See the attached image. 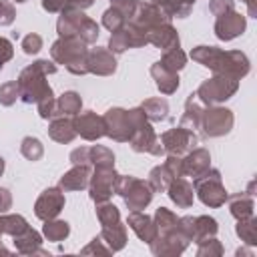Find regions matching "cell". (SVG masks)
<instances>
[{
    "instance_id": "51",
    "label": "cell",
    "mask_w": 257,
    "mask_h": 257,
    "mask_svg": "<svg viewBox=\"0 0 257 257\" xmlns=\"http://www.w3.org/2000/svg\"><path fill=\"white\" fill-rule=\"evenodd\" d=\"M179 231H181L189 241H195V217H191V215L179 217Z\"/></svg>"
},
{
    "instance_id": "36",
    "label": "cell",
    "mask_w": 257,
    "mask_h": 257,
    "mask_svg": "<svg viewBox=\"0 0 257 257\" xmlns=\"http://www.w3.org/2000/svg\"><path fill=\"white\" fill-rule=\"evenodd\" d=\"M173 179H175V177L169 173V169H167L165 165H157V167L151 169L147 183L151 185V189H153L155 193H165Z\"/></svg>"
},
{
    "instance_id": "22",
    "label": "cell",
    "mask_w": 257,
    "mask_h": 257,
    "mask_svg": "<svg viewBox=\"0 0 257 257\" xmlns=\"http://www.w3.org/2000/svg\"><path fill=\"white\" fill-rule=\"evenodd\" d=\"M90 175H92L90 165H74L70 171H66L60 177L58 187L62 191H82V189H88Z\"/></svg>"
},
{
    "instance_id": "23",
    "label": "cell",
    "mask_w": 257,
    "mask_h": 257,
    "mask_svg": "<svg viewBox=\"0 0 257 257\" xmlns=\"http://www.w3.org/2000/svg\"><path fill=\"white\" fill-rule=\"evenodd\" d=\"M169 195V199L179 207V209H189L195 201V189L193 185L185 179V177H177L171 181V185L165 191Z\"/></svg>"
},
{
    "instance_id": "1",
    "label": "cell",
    "mask_w": 257,
    "mask_h": 257,
    "mask_svg": "<svg viewBox=\"0 0 257 257\" xmlns=\"http://www.w3.org/2000/svg\"><path fill=\"white\" fill-rule=\"evenodd\" d=\"M189 56L201 66L213 70L215 74H225L237 80L245 78L251 70V62L247 54L241 50H223L219 46L201 44V46H195Z\"/></svg>"
},
{
    "instance_id": "38",
    "label": "cell",
    "mask_w": 257,
    "mask_h": 257,
    "mask_svg": "<svg viewBox=\"0 0 257 257\" xmlns=\"http://www.w3.org/2000/svg\"><path fill=\"white\" fill-rule=\"evenodd\" d=\"M88 161L90 167H114V153L102 145L88 147Z\"/></svg>"
},
{
    "instance_id": "24",
    "label": "cell",
    "mask_w": 257,
    "mask_h": 257,
    "mask_svg": "<svg viewBox=\"0 0 257 257\" xmlns=\"http://www.w3.org/2000/svg\"><path fill=\"white\" fill-rule=\"evenodd\" d=\"M14 239V247L20 255H48V251L42 249V235L28 227L26 231H22L20 235L12 237Z\"/></svg>"
},
{
    "instance_id": "55",
    "label": "cell",
    "mask_w": 257,
    "mask_h": 257,
    "mask_svg": "<svg viewBox=\"0 0 257 257\" xmlns=\"http://www.w3.org/2000/svg\"><path fill=\"white\" fill-rule=\"evenodd\" d=\"M10 207H12V193L0 187V213H8Z\"/></svg>"
},
{
    "instance_id": "50",
    "label": "cell",
    "mask_w": 257,
    "mask_h": 257,
    "mask_svg": "<svg viewBox=\"0 0 257 257\" xmlns=\"http://www.w3.org/2000/svg\"><path fill=\"white\" fill-rule=\"evenodd\" d=\"M163 165L169 169V173L175 179L177 177H183V157H179V155H167V159H165Z\"/></svg>"
},
{
    "instance_id": "3",
    "label": "cell",
    "mask_w": 257,
    "mask_h": 257,
    "mask_svg": "<svg viewBox=\"0 0 257 257\" xmlns=\"http://www.w3.org/2000/svg\"><path fill=\"white\" fill-rule=\"evenodd\" d=\"M88 44L78 36H58V40L50 46V56L56 64H62L70 74L82 76L88 72L86 58H88Z\"/></svg>"
},
{
    "instance_id": "53",
    "label": "cell",
    "mask_w": 257,
    "mask_h": 257,
    "mask_svg": "<svg viewBox=\"0 0 257 257\" xmlns=\"http://www.w3.org/2000/svg\"><path fill=\"white\" fill-rule=\"evenodd\" d=\"M42 8L50 14H60L62 10H68V0H42Z\"/></svg>"
},
{
    "instance_id": "45",
    "label": "cell",
    "mask_w": 257,
    "mask_h": 257,
    "mask_svg": "<svg viewBox=\"0 0 257 257\" xmlns=\"http://www.w3.org/2000/svg\"><path fill=\"white\" fill-rule=\"evenodd\" d=\"M20 98V88L16 80H8L0 84V104L2 106H12Z\"/></svg>"
},
{
    "instance_id": "25",
    "label": "cell",
    "mask_w": 257,
    "mask_h": 257,
    "mask_svg": "<svg viewBox=\"0 0 257 257\" xmlns=\"http://www.w3.org/2000/svg\"><path fill=\"white\" fill-rule=\"evenodd\" d=\"M151 76H153L157 88H159L163 94H173V92H177V88H179V84H181V82H179V72H173V70L165 68L159 60H157L155 64H151Z\"/></svg>"
},
{
    "instance_id": "35",
    "label": "cell",
    "mask_w": 257,
    "mask_h": 257,
    "mask_svg": "<svg viewBox=\"0 0 257 257\" xmlns=\"http://www.w3.org/2000/svg\"><path fill=\"white\" fill-rule=\"evenodd\" d=\"M235 233L245 245L255 247L257 245V217L253 215L247 219H239L235 225Z\"/></svg>"
},
{
    "instance_id": "4",
    "label": "cell",
    "mask_w": 257,
    "mask_h": 257,
    "mask_svg": "<svg viewBox=\"0 0 257 257\" xmlns=\"http://www.w3.org/2000/svg\"><path fill=\"white\" fill-rule=\"evenodd\" d=\"M147 118L143 108L137 106V108H120V106H112L108 108L104 114H102V120H104V137L116 141V143H128L133 131L137 128V124Z\"/></svg>"
},
{
    "instance_id": "15",
    "label": "cell",
    "mask_w": 257,
    "mask_h": 257,
    "mask_svg": "<svg viewBox=\"0 0 257 257\" xmlns=\"http://www.w3.org/2000/svg\"><path fill=\"white\" fill-rule=\"evenodd\" d=\"M189 239L179 231V227L175 229V231H171V233H165V235H157L151 243H149V247H151V251H153V255H157V257H177V255H181L187 247H189Z\"/></svg>"
},
{
    "instance_id": "13",
    "label": "cell",
    "mask_w": 257,
    "mask_h": 257,
    "mask_svg": "<svg viewBox=\"0 0 257 257\" xmlns=\"http://www.w3.org/2000/svg\"><path fill=\"white\" fill-rule=\"evenodd\" d=\"M149 40L145 36L143 30H139L137 26H133L131 22H126L122 28L110 32V38H108V50L112 54H122L124 50L128 48H141V46H147Z\"/></svg>"
},
{
    "instance_id": "44",
    "label": "cell",
    "mask_w": 257,
    "mask_h": 257,
    "mask_svg": "<svg viewBox=\"0 0 257 257\" xmlns=\"http://www.w3.org/2000/svg\"><path fill=\"white\" fill-rule=\"evenodd\" d=\"M124 24H126V18H124V14H122L118 8L108 6V8L102 12V26H104L108 32H114V30L122 28Z\"/></svg>"
},
{
    "instance_id": "2",
    "label": "cell",
    "mask_w": 257,
    "mask_h": 257,
    "mask_svg": "<svg viewBox=\"0 0 257 257\" xmlns=\"http://www.w3.org/2000/svg\"><path fill=\"white\" fill-rule=\"evenodd\" d=\"M58 70L56 62L54 60H48V58H40V60H34L32 64H28L26 68L20 70L18 74V88H20V100L26 102V104H36L44 98H50L54 96L52 92V86L48 84V74H54Z\"/></svg>"
},
{
    "instance_id": "52",
    "label": "cell",
    "mask_w": 257,
    "mask_h": 257,
    "mask_svg": "<svg viewBox=\"0 0 257 257\" xmlns=\"http://www.w3.org/2000/svg\"><path fill=\"white\" fill-rule=\"evenodd\" d=\"M12 56H14V46H12V42H10L8 38L0 36V68H2L8 60H12Z\"/></svg>"
},
{
    "instance_id": "5",
    "label": "cell",
    "mask_w": 257,
    "mask_h": 257,
    "mask_svg": "<svg viewBox=\"0 0 257 257\" xmlns=\"http://www.w3.org/2000/svg\"><path fill=\"white\" fill-rule=\"evenodd\" d=\"M56 32L58 36H78L86 44H94L100 34V26L92 18H88L82 10L68 8L60 12L56 20Z\"/></svg>"
},
{
    "instance_id": "40",
    "label": "cell",
    "mask_w": 257,
    "mask_h": 257,
    "mask_svg": "<svg viewBox=\"0 0 257 257\" xmlns=\"http://www.w3.org/2000/svg\"><path fill=\"white\" fill-rule=\"evenodd\" d=\"M159 62H161L165 68H169V70H173V72H179V70H183L185 64H187V54L181 50V46H179V48H169V50L163 52V56H161Z\"/></svg>"
},
{
    "instance_id": "20",
    "label": "cell",
    "mask_w": 257,
    "mask_h": 257,
    "mask_svg": "<svg viewBox=\"0 0 257 257\" xmlns=\"http://www.w3.org/2000/svg\"><path fill=\"white\" fill-rule=\"evenodd\" d=\"M207 169H211V153L203 147H195L187 155H183V177L197 179Z\"/></svg>"
},
{
    "instance_id": "28",
    "label": "cell",
    "mask_w": 257,
    "mask_h": 257,
    "mask_svg": "<svg viewBox=\"0 0 257 257\" xmlns=\"http://www.w3.org/2000/svg\"><path fill=\"white\" fill-rule=\"evenodd\" d=\"M229 201V213L239 221V219H247V217H253V211H255V201H253V195L249 193H237V195H231L227 197Z\"/></svg>"
},
{
    "instance_id": "11",
    "label": "cell",
    "mask_w": 257,
    "mask_h": 257,
    "mask_svg": "<svg viewBox=\"0 0 257 257\" xmlns=\"http://www.w3.org/2000/svg\"><path fill=\"white\" fill-rule=\"evenodd\" d=\"M128 145L135 153H149V155H155V157H163L165 155V149L161 145V139L157 137L153 124L149 118H143L137 128L133 131L131 139H128Z\"/></svg>"
},
{
    "instance_id": "41",
    "label": "cell",
    "mask_w": 257,
    "mask_h": 257,
    "mask_svg": "<svg viewBox=\"0 0 257 257\" xmlns=\"http://www.w3.org/2000/svg\"><path fill=\"white\" fill-rule=\"evenodd\" d=\"M96 219L102 227L114 225V223L120 221V211L110 201H102V203H96Z\"/></svg>"
},
{
    "instance_id": "56",
    "label": "cell",
    "mask_w": 257,
    "mask_h": 257,
    "mask_svg": "<svg viewBox=\"0 0 257 257\" xmlns=\"http://www.w3.org/2000/svg\"><path fill=\"white\" fill-rule=\"evenodd\" d=\"M94 0H68V8H76V10H84L88 6H92Z\"/></svg>"
},
{
    "instance_id": "32",
    "label": "cell",
    "mask_w": 257,
    "mask_h": 257,
    "mask_svg": "<svg viewBox=\"0 0 257 257\" xmlns=\"http://www.w3.org/2000/svg\"><path fill=\"white\" fill-rule=\"evenodd\" d=\"M141 108L151 122H161V120H167V116H169V102L161 96H153V98L143 100Z\"/></svg>"
},
{
    "instance_id": "54",
    "label": "cell",
    "mask_w": 257,
    "mask_h": 257,
    "mask_svg": "<svg viewBox=\"0 0 257 257\" xmlns=\"http://www.w3.org/2000/svg\"><path fill=\"white\" fill-rule=\"evenodd\" d=\"M70 163L72 165H90L88 161V147H78L70 153Z\"/></svg>"
},
{
    "instance_id": "7",
    "label": "cell",
    "mask_w": 257,
    "mask_h": 257,
    "mask_svg": "<svg viewBox=\"0 0 257 257\" xmlns=\"http://www.w3.org/2000/svg\"><path fill=\"white\" fill-rule=\"evenodd\" d=\"M114 195L122 197V201H124L128 211H143V209H147L151 205L155 191L143 179H137L133 175H118L116 193Z\"/></svg>"
},
{
    "instance_id": "47",
    "label": "cell",
    "mask_w": 257,
    "mask_h": 257,
    "mask_svg": "<svg viewBox=\"0 0 257 257\" xmlns=\"http://www.w3.org/2000/svg\"><path fill=\"white\" fill-rule=\"evenodd\" d=\"M22 50L24 54H38L42 50V36L36 32H30L22 38Z\"/></svg>"
},
{
    "instance_id": "58",
    "label": "cell",
    "mask_w": 257,
    "mask_h": 257,
    "mask_svg": "<svg viewBox=\"0 0 257 257\" xmlns=\"http://www.w3.org/2000/svg\"><path fill=\"white\" fill-rule=\"evenodd\" d=\"M235 255H237V257H241V255H247V257H253V251H251V249H245V247H239V249L235 251Z\"/></svg>"
},
{
    "instance_id": "48",
    "label": "cell",
    "mask_w": 257,
    "mask_h": 257,
    "mask_svg": "<svg viewBox=\"0 0 257 257\" xmlns=\"http://www.w3.org/2000/svg\"><path fill=\"white\" fill-rule=\"evenodd\" d=\"M235 10V0H209V12L213 16H223Z\"/></svg>"
},
{
    "instance_id": "34",
    "label": "cell",
    "mask_w": 257,
    "mask_h": 257,
    "mask_svg": "<svg viewBox=\"0 0 257 257\" xmlns=\"http://www.w3.org/2000/svg\"><path fill=\"white\" fill-rule=\"evenodd\" d=\"M153 221L157 225V235H165V233H171L179 227V217L167 209V207H159L153 215Z\"/></svg>"
},
{
    "instance_id": "31",
    "label": "cell",
    "mask_w": 257,
    "mask_h": 257,
    "mask_svg": "<svg viewBox=\"0 0 257 257\" xmlns=\"http://www.w3.org/2000/svg\"><path fill=\"white\" fill-rule=\"evenodd\" d=\"M82 110V98L76 90H66L56 98V116H74Z\"/></svg>"
},
{
    "instance_id": "39",
    "label": "cell",
    "mask_w": 257,
    "mask_h": 257,
    "mask_svg": "<svg viewBox=\"0 0 257 257\" xmlns=\"http://www.w3.org/2000/svg\"><path fill=\"white\" fill-rule=\"evenodd\" d=\"M217 231H219L217 219H213L209 215H199V217H195V241L193 243H197L205 237H213V235H217Z\"/></svg>"
},
{
    "instance_id": "30",
    "label": "cell",
    "mask_w": 257,
    "mask_h": 257,
    "mask_svg": "<svg viewBox=\"0 0 257 257\" xmlns=\"http://www.w3.org/2000/svg\"><path fill=\"white\" fill-rule=\"evenodd\" d=\"M149 2L159 6L171 18H187L193 12L197 0H149Z\"/></svg>"
},
{
    "instance_id": "42",
    "label": "cell",
    "mask_w": 257,
    "mask_h": 257,
    "mask_svg": "<svg viewBox=\"0 0 257 257\" xmlns=\"http://www.w3.org/2000/svg\"><path fill=\"white\" fill-rule=\"evenodd\" d=\"M20 153L24 159L28 161H40L42 155H44V145L36 139V137H24L22 143H20Z\"/></svg>"
},
{
    "instance_id": "18",
    "label": "cell",
    "mask_w": 257,
    "mask_h": 257,
    "mask_svg": "<svg viewBox=\"0 0 257 257\" xmlns=\"http://www.w3.org/2000/svg\"><path fill=\"white\" fill-rule=\"evenodd\" d=\"M86 68L90 74L96 76H110L116 72V54H112L108 48H92L88 50V58H86Z\"/></svg>"
},
{
    "instance_id": "8",
    "label": "cell",
    "mask_w": 257,
    "mask_h": 257,
    "mask_svg": "<svg viewBox=\"0 0 257 257\" xmlns=\"http://www.w3.org/2000/svg\"><path fill=\"white\" fill-rule=\"evenodd\" d=\"M239 90V80L225 76V74H215L207 80H203L199 84V88L195 90L199 102L213 106V104H221L225 100H229L235 92Z\"/></svg>"
},
{
    "instance_id": "49",
    "label": "cell",
    "mask_w": 257,
    "mask_h": 257,
    "mask_svg": "<svg viewBox=\"0 0 257 257\" xmlns=\"http://www.w3.org/2000/svg\"><path fill=\"white\" fill-rule=\"evenodd\" d=\"M16 18V8L12 2L0 0V26H10Z\"/></svg>"
},
{
    "instance_id": "57",
    "label": "cell",
    "mask_w": 257,
    "mask_h": 257,
    "mask_svg": "<svg viewBox=\"0 0 257 257\" xmlns=\"http://www.w3.org/2000/svg\"><path fill=\"white\" fill-rule=\"evenodd\" d=\"M241 2L247 4V12H249V16L257 18V6H255V0H241Z\"/></svg>"
},
{
    "instance_id": "16",
    "label": "cell",
    "mask_w": 257,
    "mask_h": 257,
    "mask_svg": "<svg viewBox=\"0 0 257 257\" xmlns=\"http://www.w3.org/2000/svg\"><path fill=\"white\" fill-rule=\"evenodd\" d=\"M72 124L76 135H80L84 141H98L104 137V120L94 110H80L72 116Z\"/></svg>"
},
{
    "instance_id": "17",
    "label": "cell",
    "mask_w": 257,
    "mask_h": 257,
    "mask_svg": "<svg viewBox=\"0 0 257 257\" xmlns=\"http://www.w3.org/2000/svg\"><path fill=\"white\" fill-rule=\"evenodd\" d=\"M245 28H247V18L237 10H233L229 14H223V16H217L215 26H213L215 36L219 40H225V42L241 36L245 32Z\"/></svg>"
},
{
    "instance_id": "43",
    "label": "cell",
    "mask_w": 257,
    "mask_h": 257,
    "mask_svg": "<svg viewBox=\"0 0 257 257\" xmlns=\"http://www.w3.org/2000/svg\"><path fill=\"white\" fill-rule=\"evenodd\" d=\"M221 255H223V245L219 239H215V235L197 241V257H221Z\"/></svg>"
},
{
    "instance_id": "6",
    "label": "cell",
    "mask_w": 257,
    "mask_h": 257,
    "mask_svg": "<svg viewBox=\"0 0 257 257\" xmlns=\"http://www.w3.org/2000/svg\"><path fill=\"white\" fill-rule=\"evenodd\" d=\"M193 189H195V195L199 197V201L211 209L223 207L229 197L219 169H207L203 175L193 179Z\"/></svg>"
},
{
    "instance_id": "33",
    "label": "cell",
    "mask_w": 257,
    "mask_h": 257,
    "mask_svg": "<svg viewBox=\"0 0 257 257\" xmlns=\"http://www.w3.org/2000/svg\"><path fill=\"white\" fill-rule=\"evenodd\" d=\"M70 235V225L62 219H48L42 225V237H46L52 243H60Z\"/></svg>"
},
{
    "instance_id": "62",
    "label": "cell",
    "mask_w": 257,
    "mask_h": 257,
    "mask_svg": "<svg viewBox=\"0 0 257 257\" xmlns=\"http://www.w3.org/2000/svg\"><path fill=\"white\" fill-rule=\"evenodd\" d=\"M14 2H18V4H22V2H26V0H14Z\"/></svg>"
},
{
    "instance_id": "19",
    "label": "cell",
    "mask_w": 257,
    "mask_h": 257,
    "mask_svg": "<svg viewBox=\"0 0 257 257\" xmlns=\"http://www.w3.org/2000/svg\"><path fill=\"white\" fill-rule=\"evenodd\" d=\"M147 40L149 44L161 48V50H169V48H179L181 46V38L177 28L173 26V22H163L159 26H153L147 32Z\"/></svg>"
},
{
    "instance_id": "27",
    "label": "cell",
    "mask_w": 257,
    "mask_h": 257,
    "mask_svg": "<svg viewBox=\"0 0 257 257\" xmlns=\"http://www.w3.org/2000/svg\"><path fill=\"white\" fill-rule=\"evenodd\" d=\"M201 116H203V106H201L197 94L191 92L187 96V100H185V112H183L179 124L185 126V128H189V131H197L199 124H201Z\"/></svg>"
},
{
    "instance_id": "14",
    "label": "cell",
    "mask_w": 257,
    "mask_h": 257,
    "mask_svg": "<svg viewBox=\"0 0 257 257\" xmlns=\"http://www.w3.org/2000/svg\"><path fill=\"white\" fill-rule=\"evenodd\" d=\"M62 209H64V191L60 187L44 189L34 203V215L40 221H48V219L58 217Z\"/></svg>"
},
{
    "instance_id": "29",
    "label": "cell",
    "mask_w": 257,
    "mask_h": 257,
    "mask_svg": "<svg viewBox=\"0 0 257 257\" xmlns=\"http://www.w3.org/2000/svg\"><path fill=\"white\" fill-rule=\"evenodd\" d=\"M98 235H100V239L110 247L112 253L124 249V245H126V225H122V221H118V223H114V225L102 227Z\"/></svg>"
},
{
    "instance_id": "59",
    "label": "cell",
    "mask_w": 257,
    "mask_h": 257,
    "mask_svg": "<svg viewBox=\"0 0 257 257\" xmlns=\"http://www.w3.org/2000/svg\"><path fill=\"white\" fill-rule=\"evenodd\" d=\"M245 193H249V195H253L255 197V181H249V185H247V191Z\"/></svg>"
},
{
    "instance_id": "60",
    "label": "cell",
    "mask_w": 257,
    "mask_h": 257,
    "mask_svg": "<svg viewBox=\"0 0 257 257\" xmlns=\"http://www.w3.org/2000/svg\"><path fill=\"white\" fill-rule=\"evenodd\" d=\"M2 235H4V231H2V223H0V239H2ZM0 253H10V251L2 245V241H0Z\"/></svg>"
},
{
    "instance_id": "9",
    "label": "cell",
    "mask_w": 257,
    "mask_h": 257,
    "mask_svg": "<svg viewBox=\"0 0 257 257\" xmlns=\"http://www.w3.org/2000/svg\"><path fill=\"white\" fill-rule=\"evenodd\" d=\"M233 122H235V116H233L231 108H225L219 104L207 106V108H203V116H201V124H199L201 137L215 139V137L229 135L233 128Z\"/></svg>"
},
{
    "instance_id": "46",
    "label": "cell",
    "mask_w": 257,
    "mask_h": 257,
    "mask_svg": "<svg viewBox=\"0 0 257 257\" xmlns=\"http://www.w3.org/2000/svg\"><path fill=\"white\" fill-rule=\"evenodd\" d=\"M80 253H82V255H94V253H98V255H112L110 247L100 239V235H96L86 247H82Z\"/></svg>"
},
{
    "instance_id": "26",
    "label": "cell",
    "mask_w": 257,
    "mask_h": 257,
    "mask_svg": "<svg viewBox=\"0 0 257 257\" xmlns=\"http://www.w3.org/2000/svg\"><path fill=\"white\" fill-rule=\"evenodd\" d=\"M48 137L60 145H68L74 141L76 131L72 124V116H54L48 124Z\"/></svg>"
},
{
    "instance_id": "12",
    "label": "cell",
    "mask_w": 257,
    "mask_h": 257,
    "mask_svg": "<svg viewBox=\"0 0 257 257\" xmlns=\"http://www.w3.org/2000/svg\"><path fill=\"white\" fill-rule=\"evenodd\" d=\"M159 139H161V145L167 155H179V157L187 155L189 151H193L199 145V137L195 135V131H189L181 124L165 131Z\"/></svg>"
},
{
    "instance_id": "37",
    "label": "cell",
    "mask_w": 257,
    "mask_h": 257,
    "mask_svg": "<svg viewBox=\"0 0 257 257\" xmlns=\"http://www.w3.org/2000/svg\"><path fill=\"white\" fill-rule=\"evenodd\" d=\"M0 223H2V231L10 237H16L30 227L28 221L18 213H0Z\"/></svg>"
},
{
    "instance_id": "10",
    "label": "cell",
    "mask_w": 257,
    "mask_h": 257,
    "mask_svg": "<svg viewBox=\"0 0 257 257\" xmlns=\"http://www.w3.org/2000/svg\"><path fill=\"white\" fill-rule=\"evenodd\" d=\"M116 181L118 173L114 167H94L90 181H88V195L94 203L110 201V197L116 193Z\"/></svg>"
},
{
    "instance_id": "61",
    "label": "cell",
    "mask_w": 257,
    "mask_h": 257,
    "mask_svg": "<svg viewBox=\"0 0 257 257\" xmlns=\"http://www.w3.org/2000/svg\"><path fill=\"white\" fill-rule=\"evenodd\" d=\"M4 167H6V163H4V157L0 155V177H2V173H4Z\"/></svg>"
},
{
    "instance_id": "21",
    "label": "cell",
    "mask_w": 257,
    "mask_h": 257,
    "mask_svg": "<svg viewBox=\"0 0 257 257\" xmlns=\"http://www.w3.org/2000/svg\"><path fill=\"white\" fill-rule=\"evenodd\" d=\"M126 225L135 231V235L143 241V243H151L157 237V225L153 221L151 215H147L145 211H131L126 217Z\"/></svg>"
}]
</instances>
